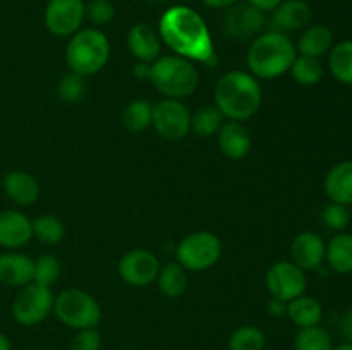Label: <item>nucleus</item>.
Wrapping results in <instances>:
<instances>
[{
    "label": "nucleus",
    "mask_w": 352,
    "mask_h": 350,
    "mask_svg": "<svg viewBox=\"0 0 352 350\" xmlns=\"http://www.w3.org/2000/svg\"><path fill=\"white\" fill-rule=\"evenodd\" d=\"M325 259L330 268L340 275L352 273V235L351 233H339L332 237L327 244Z\"/></svg>",
    "instance_id": "24"
},
{
    "label": "nucleus",
    "mask_w": 352,
    "mask_h": 350,
    "mask_svg": "<svg viewBox=\"0 0 352 350\" xmlns=\"http://www.w3.org/2000/svg\"><path fill=\"white\" fill-rule=\"evenodd\" d=\"M325 192L332 202L349 206L352 202V160L333 165L325 177Z\"/></svg>",
    "instance_id": "21"
},
{
    "label": "nucleus",
    "mask_w": 352,
    "mask_h": 350,
    "mask_svg": "<svg viewBox=\"0 0 352 350\" xmlns=\"http://www.w3.org/2000/svg\"><path fill=\"white\" fill-rule=\"evenodd\" d=\"M60 263L52 254H43L34 261V277L33 281L43 287H50L60 277Z\"/></svg>",
    "instance_id": "34"
},
{
    "label": "nucleus",
    "mask_w": 352,
    "mask_h": 350,
    "mask_svg": "<svg viewBox=\"0 0 352 350\" xmlns=\"http://www.w3.org/2000/svg\"><path fill=\"white\" fill-rule=\"evenodd\" d=\"M229 350H263L267 336L258 326L244 325L234 329L229 336Z\"/></svg>",
    "instance_id": "28"
},
{
    "label": "nucleus",
    "mask_w": 352,
    "mask_h": 350,
    "mask_svg": "<svg viewBox=\"0 0 352 350\" xmlns=\"http://www.w3.org/2000/svg\"><path fill=\"white\" fill-rule=\"evenodd\" d=\"M265 12L250 2H236L227 7L223 16V31L232 40H248L265 27Z\"/></svg>",
    "instance_id": "11"
},
{
    "label": "nucleus",
    "mask_w": 352,
    "mask_h": 350,
    "mask_svg": "<svg viewBox=\"0 0 352 350\" xmlns=\"http://www.w3.org/2000/svg\"><path fill=\"white\" fill-rule=\"evenodd\" d=\"M349 206H351V215H352V202H351V205H349Z\"/></svg>",
    "instance_id": "46"
},
{
    "label": "nucleus",
    "mask_w": 352,
    "mask_h": 350,
    "mask_svg": "<svg viewBox=\"0 0 352 350\" xmlns=\"http://www.w3.org/2000/svg\"><path fill=\"white\" fill-rule=\"evenodd\" d=\"M116 16V7L110 0H91L85 3V17L96 26L109 24Z\"/></svg>",
    "instance_id": "35"
},
{
    "label": "nucleus",
    "mask_w": 352,
    "mask_h": 350,
    "mask_svg": "<svg viewBox=\"0 0 352 350\" xmlns=\"http://www.w3.org/2000/svg\"><path fill=\"white\" fill-rule=\"evenodd\" d=\"M160 38L179 57L212 65L217 60L212 34L196 10L186 5H174L160 17Z\"/></svg>",
    "instance_id": "1"
},
{
    "label": "nucleus",
    "mask_w": 352,
    "mask_h": 350,
    "mask_svg": "<svg viewBox=\"0 0 352 350\" xmlns=\"http://www.w3.org/2000/svg\"><path fill=\"white\" fill-rule=\"evenodd\" d=\"M160 263L153 253L144 249L131 250L119 261V275L126 283L133 287H144L157 280Z\"/></svg>",
    "instance_id": "13"
},
{
    "label": "nucleus",
    "mask_w": 352,
    "mask_h": 350,
    "mask_svg": "<svg viewBox=\"0 0 352 350\" xmlns=\"http://www.w3.org/2000/svg\"><path fill=\"white\" fill-rule=\"evenodd\" d=\"M220 151L230 160H241L251 150V136L241 122L230 120L219 130Z\"/></svg>",
    "instance_id": "20"
},
{
    "label": "nucleus",
    "mask_w": 352,
    "mask_h": 350,
    "mask_svg": "<svg viewBox=\"0 0 352 350\" xmlns=\"http://www.w3.org/2000/svg\"><path fill=\"white\" fill-rule=\"evenodd\" d=\"M33 237V222L16 209L0 211V247L19 249Z\"/></svg>",
    "instance_id": "16"
},
{
    "label": "nucleus",
    "mask_w": 352,
    "mask_h": 350,
    "mask_svg": "<svg viewBox=\"0 0 352 350\" xmlns=\"http://www.w3.org/2000/svg\"><path fill=\"white\" fill-rule=\"evenodd\" d=\"M294 350H333L332 336L320 325L299 328L294 338Z\"/></svg>",
    "instance_id": "29"
},
{
    "label": "nucleus",
    "mask_w": 352,
    "mask_h": 350,
    "mask_svg": "<svg viewBox=\"0 0 352 350\" xmlns=\"http://www.w3.org/2000/svg\"><path fill=\"white\" fill-rule=\"evenodd\" d=\"M322 220L329 229L344 230L351 223L349 206L339 205V202H330V205H327L325 209H323Z\"/></svg>",
    "instance_id": "36"
},
{
    "label": "nucleus",
    "mask_w": 352,
    "mask_h": 350,
    "mask_svg": "<svg viewBox=\"0 0 352 350\" xmlns=\"http://www.w3.org/2000/svg\"><path fill=\"white\" fill-rule=\"evenodd\" d=\"M188 270L181 266L179 263H168L167 266L158 271V288L162 294L168 299H177L188 288Z\"/></svg>",
    "instance_id": "25"
},
{
    "label": "nucleus",
    "mask_w": 352,
    "mask_h": 350,
    "mask_svg": "<svg viewBox=\"0 0 352 350\" xmlns=\"http://www.w3.org/2000/svg\"><path fill=\"white\" fill-rule=\"evenodd\" d=\"M85 19L82 0H50L45 9V26L55 36H72Z\"/></svg>",
    "instance_id": "12"
},
{
    "label": "nucleus",
    "mask_w": 352,
    "mask_h": 350,
    "mask_svg": "<svg viewBox=\"0 0 352 350\" xmlns=\"http://www.w3.org/2000/svg\"><path fill=\"white\" fill-rule=\"evenodd\" d=\"M223 126V115L215 105H205L196 110L191 117V129L196 136L212 137L213 134H219Z\"/></svg>",
    "instance_id": "27"
},
{
    "label": "nucleus",
    "mask_w": 352,
    "mask_h": 350,
    "mask_svg": "<svg viewBox=\"0 0 352 350\" xmlns=\"http://www.w3.org/2000/svg\"><path fill=\"white\" fill-rule=\"evenodd\" d=\"M205 5L208 7H213V9H227V7L234 5L236 2H239V0H201Z\"/></svg>",
    "instance_id": "41"
},
{
    "label": "nucleus",
    "mask_w": 352,
    "mask_h": 350,
    "mask_svg": "<svg viewBox=\"0 0 352 350\" xmlns=\"http://www.w3.org/2000/svg\"><path fill=\"white\" fill-rule=\"evenodd\" d=\"M268 292L272 297L280 299L284 302H291L299 297L306 290V275L292 261H280L275 263L265 277Z\"/></svg>",
    "instance_id": "10"
},
{
    "label": "nucleus",
    "mask_w": 352,
    "mask_h": 350,
    "mask_svg": "<svg viewBox=\"0 0 352 350\" xmlns=\"http://www.w3.org/2000/svg\"><path fill=\"white\" fill-rule=\"evenodd\" d=\"M267 311L268 314L274 316V318H282V316L287 314V302L272 297L267 304Z\"/></svg>",
    "instance_id": "39"
},
{
    "label": "nucleus",
    "mask_w": 352,
    "mask_h": 350,
    "mask_svg": "<svg viewBox=\"0 0 352 350\" xmlns=\"http://www.w3.org/2000/svg\"><path fill=\"white\" fill-rule=\"evenodd\" d=\"M151 126L165 139L179 141L188 136L191 129V115L179 100L165 98L153 105Z\"/></svg>",
    "instance_id": "9"
},
{
    "label": "nucleus",
    "mask_w": 352,
    "mask_h": 350,
    "mask_svg": "<svg viewBox=\"0 0 352 350\" xmlns=\"http://www.w3.org/2000/svg\"><path fill=\"white\" fill-rule=\"evenodd\" d=\"M329 67L337 81L352 84V40L333 45L329 51Z\"/></svg>",
    "instance_id": "26"
},
{
    "label": "nucleus",
    "mask_w": 352,
    "mask_h": 350,
    "mask_svg": "<svg viewBox=\"0 0 352 350\" xmlns=\"http://www.w3.org/2000/svg\"><path fill=\"white\" fill-rule=\"evenodd\" d=\"M287 316L298 328H309L322 323L323 307L316 299L302 294L287 302Z\"/></svg>",
    "instance_id": "23"
},
{
    "label": "nucleus",
    "mask_w": 352,
    "mask_h": 350,
    "mask_svg": "<svg viewBox=\"0 0 352 350\" xmlns=\"http://www.w3.org/2000/svg\"><path fill=\"white\" fill-rule=\"evenodd\" d=\"M215 106L230 120L251 119L261 106V86L254 75L230 71L215 86Z\"/></svg>",
    "instance_id": "2"
},
{
    "label": "nucleus",
    "mask_w": 352,
    "mask_h": 350,
    "mask_svg": "<svg viewBox=\"0 0 352 350\" xmlns=\"http://www.w3.org/2000/svg\"><path fill=\"white\" fill-rule=\"evenodd\" d=\"M110 57V41L100 30L86 27L71 36L65 51L69 69L79 75H91L102 71Z\"/></svg>",
    "instance_id": "5"
},
{
    "label": "nucleus",
    "mask_w": 352,
    "mask_h": 350,
    "mask_svg": "<svg viewBox=\"0 0 352 350\" xmlns=\"http://www.w3.org/2000/svg\"><path fill=\"white\" fill-rule=\"evenodd\" d=\"M86 89H88V86H86L85 75H79L72 71L69 74L62 75L57 86L58 98L65 103H74L85 98Z\"/></svg>",
    "instance_id": "33"
},
{
    "label": "nucleus",
    "mask_w": 352,
    "mask_h": 350,
    "mask_svg": "<svg viewBox=\"0 0 352 350\" xmlns=\"http://www.w3.org/2000/svg\"><path fill=\"white\" fill-rule=\"evenodd\" d=\"M292 78L302 86H313L318 84L323 78V65L320 58L306 57V55H299L294 58L291 65Z\"/></svg>",
    "instance_id": "30"
},
{
    "label": "nucleus",
    "mask_w": 352,
    "mask_h": 350,
    "mask_svg": "<svg viewBox=\"0 0 352 350\" xmlns=\"http://www.w3.org/2000/svg\"><path fill=\"white\" fill-rule=\"evenodd\" d=\"M296 57L298 50L287 34L268 31L260 34L251 43L246 60L251 75L260 79H274L291 71Z\"/></svg>",
    "instance_id": "3"
},
{
    "label": "nucleus",
    "mask_w": 352,
    "mask_h": 350,
    "mask_svg": "<svg viewBox=\"0 0 352 350\" xmlns=\"http://www.w3.org/2000/svg\"><path fill=\"white\" fill-rule=\"evenodd\" d=\"M148 79L165 98L181 100L195 93L198 88L199 74L198 69L188 58L165 55L151 62Z\"/></svg>",
    "instance_id": "4"
},
{
    "label": "nucleus",
    "mask_w": 352,
    "mask_h": 350,
    "mask_svg": "<svg viewBox=\"0 0 352 350\" xmlns=\"http://www.w3.org/2000/svg\"><path fill=\"white\" fill-rule=\"evenodd\" d=\"M333 350H352V343H349V342H344L342 345L333 347Z\"/></svg>",
    "instance_id": "44"
},
{
    "label": "nucleus",
    "mask_w": 352,
    "mask_h": 350,
    "mask_svg": "<svg viewBox=\"0 0 352 350\" xmlns=\"http://www.w3.org/2000/svg\"><path fill=\"white\" fill-rule=\"evenodd\" d=\"M102 342V333L96 328L78 329L71 342V350H100Z\"/></svg>",
    "instance_id": "37"
},
{
    "label": "nucleus",
    "mask_w": 352,
    "mask_h": 350,
    "mask_svg": "<svg viewBox=\"0 0 352 350\" xmlns=\"http://www.w3.org/2000/svg\"><path fill=\"white\" fill-rule=\"evenodd\" d=\"M151 113H153V105L144 100H134L124 108L122 122L127 130L131 132H141L151 126Z\"/></svg>",
    "instance_id": "31"
},
{
    "label": "nucleus",
    "mask_w": 352,
    "mask_h": 350,
    "mask_svg": "<svg viewBox=\"0 0 352 350\" xmlns=\"http://www.w3.org/2000/svg\"><path fill=\"white\" fill-rule=\"evenodd\" d=\"M54 312L62 325L72 329L96 328L102 319V309L96 299L79 288H69L54 301Z\"/></svg>",
    "instance_id": "6"
},
{
    "label": "nucleus",
    "mask_w": 352,
    "mask_h": 350,
    "mask_svg": "<svg viewBox=\"0 0 352 350\" xmlns=\"http://www.w3.org/2000/svg\"><path fill=\"white\" fill-rule=\"evenodd\" d=\"M150 65L146 62H140V64L134 65V75L138 79H148L150 78Z\"/></svg>",
    "instance_id": "42"
},
{
    "label": "nucleus",
    "mask_w": 352,
    "mask_h": 350,
    "mask_svg": "<svg viewBox=\"0 0 352 350\" xmlns=\"http://www.w3.org/2000/svg\"><path fill=\"white\" fill-rule=\"evenodd\" d=\"M327 244L315 232H302L294 237L291 244V257L302 271H311L322 266L325 261Z\"/></svg>",
    "instance_id": "15"
},
{
    "label": "nucleus",
    "mask_w": 352,
    "mask_h": 350,
    "mask_svg": "<svg viewBox=\"0 0 352 350\" xmlns=\"http://www.w3.org/2000/svg\"><path fill=\"white\" fill-rule=\"evenodd\" d=\"M313 17V10L306 0H284L274 9L270 27L275 33H294L305 30Z\"/></svg>",
    "instance_id": "14"
},
{
    "label": "nucleus",
    "mask_w": 352,
    "mask_h": 350,
    "mask_svg": "<svg viewBox=\"0 0 352 350\" xmlns=\"http://www.w3.org/2000/svg\"><path fill=\"white\" fill-rule=\"evenodd\" d=\"M127 47L133 57H136L140 62L151 64L160 57V34L148 24H134L127 33Z\"/></svg>",
    "instance_id": "17"
},
{
    "label": "nucleus",
    "mask_w": 352,
    "mask_h": 350,
    "mask_svg": "<svg viewBox=\"0 0 352 350\" xmlns=\"http://www.w3.org/2000/svg\"><path fill=\"white\" fill-rule=\"evenodd\" d=\"M150 2H155V3H165V2H168V0H150Z\"/></svg>",
    "instance_id": "45"
},
{
    "label": "nucleus",
    "mask_w": 352,
    "mask_h": 350,
    "mask_svg": "<svg viewBox=\"0 0 352 350\" xmlns=\"http://www.w3.org/2000/svg\"><path fill=\"white\" fill-rule=\"evenodd\" d=\"M250 3H253L254 7H258V9H261L263 12H267V10H274L275 7L280 5L284 0H248Z\"/></svg>",
    "instance_id": "40"
},
{
    "label": "nucleus",
    "mask_w": 352,
    "mask_h": 350,
    "mask_svg": "<svg viewBox=\"0 0 352 350\" xmlns=\"http://www.w3.org/2000/svg\"><path fill=\"white\" fill-rule=\"evenodd\" d=\"M34 277V261L19 253L0 256V283L7 287H24Z\"/></svg>",
    "instance_id": "18"
},
{
    "label": "nucleus",
    "mask_w": 352,
    "mask_h": 350,
    "mask_svg": "<svg viewBox=\"0 0 352 350\" xmlns=\"http://www.w3.org/2000/svg\"><path fill=\"white\" fill-rule=\"evenodd\" d=\"M222 253L220 239L212 232H195L179 242L177 259L184 270L203 271L212 268Z\"/></svg>",
    "instance_id": "8"
},
{
    "label": "nucleus",
    "mask_w": 352,
    "mask_h": 350,
    "mask_svg": "<svg viewBox=\"0 0 352 350\" xmlns=\"http://www.w3.org/2000/svg\"><path fill=\"white\" fill-rule=\"evenodd\" d=\"M333 47V34L332 31L322 24H315V26H308L302 31L301 38L298 41L299 55H306V57L320 58L323 55L329 54Z\"/></svg>",
    "instance_id": "22"
},
{
    "label": "nucleus",
    "mask_w": 352,
    "mask_h": 350,
    "mask_svg": "<svg viewBox=\"0 0 352 350\" xmlns=\"http://www.w3.org/2000/svg\"><path fill=\"white\" fill-rule=\"evenodd\" d=\"M64 223L54 215H41L33 222V235L47 246L60 242L64 239Z\"/></svg>",
    "instance_id": "32"
},
{
    "label": "nucleus",
    "mask_w": 352,
    "mask_h": 350,
    "mask_svg": "<svg viewBox=\"0 0 352 350\" xmlns=\"http://www.w3.org/2000/svg\"><path fill=\"white\" fill-rule=\"evenodd\" d=\"M0 350H12V343H10L9 336L2 331H0Z\"/></svg>",
    "instance_id": "43"
},
{
    "label": "nucleus",
    "mask_w": 352,
    "mask_h": 350,
    "mask_svg": "<svg viewBox=\"0 0 352 350\" xmlns=\"http://www.w3.org/2000/svg\"><path fill=\"white\" fill-rule=\"evenodd\" d=\"M54 294L50 287H43L34 281L24 285L10 305L12 318L23 326H36L43 323L54 311Z\"/></svg>",
    "instance_id": "7"
},
{
    "label": "nucleus",
    "mask_w": 352,
    "mask_h": 350,
    "mask_svg": "<svg viewBox=\"0 0 352 350\" xmlns=\"http://www.w3.org/2000/svg\"><path fill=\"white\" fill-rule=\"evenodd\" d=\"M3 192L19 206H30L40 198V184L24 170H12L3 175Z\"/></svg>",
    "instance_id": "19"
},
{
    "label": "nucleus",
    "mask_w": 352,
    "mask_h": 350,
    "mask_svg": "<svg viewBox=\"0 0 352 350\" xmlns=\"http://www.w3.org/2000/svg\"><path fill=\"white\" fill-rule=\"evenodd\" d=\"M339 333L346 342L352 343V309L346 311L339 321Z\"/></svg>",
    "instance_id": "38"
}]
</instances>
